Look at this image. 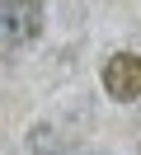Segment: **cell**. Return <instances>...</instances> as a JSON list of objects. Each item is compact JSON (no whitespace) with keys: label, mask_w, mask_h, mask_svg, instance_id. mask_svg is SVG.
Segmentation results:
<instances>
[{"label":"cell","mask_w":141,"mask_h":155,"mask_svg":"<svg viewBox=\"0 0 141 155\" xmlns=\"http://www.w3.org/2000/svg\"><path fill=\"white\" fill-rule=\"evenodd\" d=\"M42 33V0H0V38L28 47Z\"/></svg>","instance_id":"6da1fadb"},{"label":"cell","mask_w":141,"mask_h":155,"mask_svg":"<svg viewBox=\"0 0 141 155\" xmlns=\"http://www.w3.org/2000/svg\"><path fill=\"white\" fill-rule=\"evenodd\" d=\"M103 89H108V99H118V104L141 99V57L136 52H113V57L103 61Z\"/></svg>","instance_id":"7a4b0ae2"}]
</instances>
